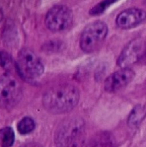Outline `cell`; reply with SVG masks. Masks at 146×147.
I'll return each instance as SVG.
<instances>
[{
	"label": "cell",
	"mask_w": 146,
	"mask_h": 147,
	"mask_svg": "<svg viewBox=\"0 0 146 147\" xmlns=\"http://www.w3.org/2000/svg\"><path fill=\"white\" fill-rule=\"evenodd\" d=\"M79 90L70 84L57 85L48 90L43 96L44 108L52 114L60 115L71 111L78 103Z\"/></svg>",
	"instance_id": "1"
},
{
	"label": "cell",
	"mask_w": 146,
	"mask_h": 147,
	"mask_svg": "<svg viewBox=\"0 0 146 147\" xmlns=\"http://www.w3.org/2000/svg\"><path fill=\"white\" fill-rule=\"evenodd\" d=\"M86 139L85 122L80 117H71L63 121L55 132L57 147H83Z\"/></svg>",
	"instance_id": "2"
},
{
	"label": "cell",
	"mask_w": 146,
	"mask_h": 147,
	"mask_svg": "<svg viewBox=\"0 0 146 147\" xmlns=\"http://www.w3.org/2000/svg\"><path fill=\"white\" fill-rule=\"evenodd\" d=\"M15 66L20 76L26 80H34L44 72L41 60L28 48H22L19 52Z\"/></svg>",
	"instance_id": "3"
},
{
	"label": "cell",
	"mask_w": 146,
	"mask_h": 147,
	"mask_svg": "<svg viewBox=\"0 0 146 147\" xmlns=\"http://www.w3.org/2000/svg\"><path fill=\"white\" fill-rule=\"evenodd\" d=\"M108 28L105 22L96 21L89 24L83 31L80 47L85 53H93L100 48L106 39Z\"/></svg>",
	"instance_id": "4"
},
{
	"label": "cell",
	"mask_w": 146,
	"mask_h": 147,
	"mask_svg": "<svg viewBox=\"0 0 146 147\" xmlns=\"http://www.w3.org/2000/svg\"><path fill=\"white\" fill-rule=\"evenodd\" d=\"M22 96V88L18 81L10 74L0 78V107L9 109L15 106Z\"/></svg>",
	"instance_id": "5"
},
{
	"label": "cell",
	"mask_w": 146,
	"mask_h": 147,
	"mask_svg": "<svg viewBox=\"0 0 146 147\" xmlns=\"http://www.w3.org/2000/svg\"><path fill=\"white\" fill-rule=\"evenodd\" d=\"M72 21V12L65 5L53 6L49 9L45 19L47 28L53 32L66 30L71 26Z\"/></svg>",
	"instance_id": "6"
},
{
	"label": "cell",
	"mask_w": 146,
	"mask_h": 147,
	"mask_svg": "<svg viewBox=\"0 0 146 147\" xmlns=\"http://www.w3.org/2000/svg\"><path fill=\"white\" fill-rule=\"evenodd\" d=\"M144 50V41L141 39L133 40L126 45L118 58V65L121 68H128L134 63L139 62Z\"/></svg>",
	"instance_id": "7"
},
{
	"label": "cell",
	"mask_w": 146,
	"mask_h": 147,
	"mask_svg": "<svg viewBox=\"0 0 146 147\" xmlns=\"http://www.w3.org/2000/svg\"><path fill=\"white\" fill-rule=\"evenodd\" d=\"M146 20V12L141 9L132 8L120 12L116 17V24L123 29L135 28Z\"/></svg>",
	"instance_id": "8"
},
{
	"label": "cell",
	"mask_w": 146,
	"mask_h": 147,
	"mask_svg": "<svg viewBox=\"0 0 146 147\" xmlns=\"http://www.w3.org/2000/svg\"><path fill=\"white\" fill-rule=\"evenodd\" d=\"M135 74L129 68H123L120 71L111 74L104 83V89L108 92H116L126 86L134 78Z\"/></svg>",
	"instance_id": "9"
},
{
	"label": "cell",
	"mask_w": 146,
	"mask_h": 147,
	"mask_svg": "<svg viewBox=\"0 0 146 147\" xmlns=\"http://www.w3.org/2000/svg\"><path fill=\"white\" fill-rule=\"evenodd\" d=\"M86 147H118V144L111 133L100 132L89 140Z\"/></svg>",
	"instance_id": "10"
},
{
	"label": "cell",
	"mask_w": 146,
	"mask_h": 147,
	"mask_svg": "<svg viewBox=\"0 0 146 147\" xmlns=\"http://www.w3.org/2000/svg\"><path fill=\"white\" fill-rule=\"evenodd\" d=\"M146 115V110L144 106L138 105L136 106L133 111L131 112L129 117H128V126L130 127H138L145 119Z\"/></svg>",
	"instance_id": "11"
},
{
	"label": "cell",
	"mask_w": 146,
	"mask_h": 147,
	"mask_svg": "<svg viewBox=\"0 0 146 147\" xmlns=\"http://www.w3.org/2000/svg\"><path fill=\"white\" fill-rule=\"evenodd\" d=\"M15 142V134L11 127H6L0 130V143L2 147H11Z\"/></svg>",
	"instance_id": "12"
},
{
	"label": "cell",
	"mask_w": 146,
	"mask_h": 147,
	"mask_svg": "<svg viewBox=\"0 0 146 147\" xmlns=\"http://www.w3.org/2000/svg\"><path fill=\"white\" fill-rule=\"evenodd\" d=\"M35 128V122L30 117L22 118L17 124V130L21 134H28Z\"/></svg>",
	"instance_id": "13"
},
{
	"label": "cell",
	"mask_w": 146,
	"mask_h": 147,
	"mask_svg": "<svg viewBox=\"0 0 146 147\" xmlns=\"http://www.w3.org/2000/svg\"><path fill=\"white\" fill-rule=\"evenodd\" d=\"M118 0H102V2H100L98 4H96V6H94L90 10H89V14L92 16H97V15H101L102 14L109 6H111L113 3H114L115 2H117Z\"/></svg>",
	"instance_id": "14"
},
{
	"label": "cell",
	"mask_w": 146,
	"mask_h": 147,
	"mask_svg": "<svg viewBox=\"0 0 146 147\" xmlns=\"http://www.w3.org/2000/svg\"><path fill=\"white\" fill-rule=\"evenodd\" d=\"M0 65L5 70H11L15 65L10 55L2 50H0Z\"/></svg>",
	"instance_id": "15"
},
{
	"label": "cell",
	"mask_w": 146,
	"mask_h": 147,
	"mask_svg": "<svg viewBox=\"0 0 146 147\" xmlns=\"http://www.w3.org/2000/svg\"><path fill=\"white\" fill-rule=\"evenodd\" d=\"M139 62H140L141 64H146V47L145 48V50L143 52V54H142V56H141Z\"/></svg>",
	"instance_id": "16"
},
{
	"label": "cell",
	"mask_w": 146,
	"mask_h": 147,
	"mask_svg": "<svg viewBox=\"0 0 146 147\" xmlns=\"http://www.w3.org/2000/svg\"><path fill=\"white\" fill-rule=\"evenodd\" d=\"M21 147H42L40 145L37 144V143H28V144H25L23 145Z\"/></svg>",
	"instance_id": "17"
},
{
	"label": "cell",
	"mask_w": 146,
	"mask_h": 147,
	"mask_svg": "<svg viewBox=\"0 0 146 147\" xmlns=\"http://www.w3.org/2000/svg\"><path fill=\"white\" fill-rule=\"evenodd\" d=\"M3 10L0 8V22L3 20Z\"/></svg>",
	"instance_id": "18"
}]
</instances>
